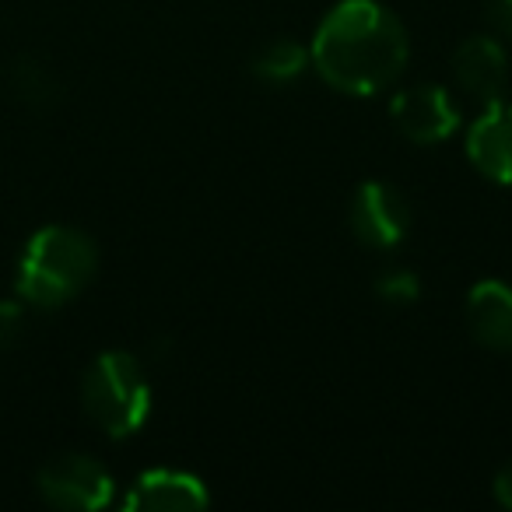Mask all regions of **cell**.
I'll use <instances>...</instances> for the list:
<instances>
[{
  "label": "cell",
  "mask_w": 512,
  "mask_h": 512,
  "mask_svg": "<svg viewBox=\"0 0 512 512\" xmlns=\"http://www.w3.org/2000/svg\"><path fill=\"white\" fill-rule=\"evenodd\" d=\"M309 64L330 88L376 95L407 67V32L376 0H341L320 22Z\"/></svg>",
  "instance_id": "6da1fadb"
},
{
  "label": "cell",
  "mask_w": 512,
  "mask_h": 512,
  "mask_svg": "<svg viewBox=\"0 0 512 512\" xmlns=\"http://www.w3.org/2000/svg\"><path fill=\"white\" fill-rule=\"evenodd\" d=\"M99 253L85 232L67 225L39 228L18 260L15 288L29 306L57 309L92 281Z\"/></svg>",
  "instance_id": "7a4b0ae2"
},
{
  "label": "cell",
  "mask_w": 512,
  "mask_h": 512,
  "mask_svg": "<svg viewBox=\"0 0 512 512\" xmlns=\"http://www.w3.org/2000/svg\"><path fill=\"white\" fill-rule=\"evenodd\" d=\"M81 404L88 418L113 439H127L151 411V386L144 369L127 351H106L92 362L81 383Z\"/></svg>",
  "instance_id": "3957f363"
},
{
  "label": "cell",
  "mask_w": 512,
  "mask_h": 512,
  "mask_svg": "<svg viewBox=\"0 0 512 512\" xmlns=\"http://www.w3.org/2000/svg\"><path fill=\"white\" fill-rule=\"evenodd\" d=\"M39 495L57 509L95 512L113 502V477L92 456L67 453L39 470Z\"/></svg>",
  "instance_id": "277c9868"
},
{
  "label": "cell",
  "mask_w": 512,
  "mask_h": 512,
  "mask_svg": "<svg viewBox=\"0 0 512 512\" xmlns=\"http://www.w3.org/2000/svg\"><path fill=\"white\" fill-rule=\"evenodd\" d=\"M411 228V207L404 193L386 183H362L351 200V232L372 249H393Z\"/></svg>",
  "instance_id": "5b68a950"
},
{
  "label": "cell",
  "mask_w": 512,
  "mask_h": 512,
  "mask_svg": "<svg viewBox=\"0 0 512 512\" xmlns=\"http://www.w3.org/2000/svg\"><path fill=\"white\" fill-rule=\"evenodd\" d=\"M397 130L414 144H439L460 127V113H456L453 99L446 88H407L393 99L390 106Z\"/></svg>",
  "instance_id": "8992f818"
},
{
  "label": "cell",
  "mask_w": 512,
  "mask_h": 512,
  "mask_svg": "<svg viewBox=\"0 0 512 512\" xmlns=\"http://www.w3.org/2000/svg\"><path fill=\"white\" fill-rule=\"evenodd\" d=\"M211 502L200 477L186 470H148L134 481L130 495L123 498L130 512H193Z\"/></svg>",
  "instance_id": "52a82bcc"
},
{
  "label": "cell",
  "mask_w": 512,
  "mask_h": 512,
  "mask_svg": "<svg viewBox=\"0 0 512 512\" xmlns=\"http://www.w3.org/2000/svg\"><path fill=\"white\" fill-rule=\"evenodd\" d=\"M453 71L467 95L488 102V106L491 102H502V92L509 85V60H505V50L498 46V39L470 36L456 50Z\"/></svg>",
  "instance_id": "ba28073f"
},
{
  "label": "cell",
  "mask_w": 512,
  "mask_h": 512,
  "mask_svg": "<svg viewBox=\"0 0 512 512\" xmlns=\"http://www.w3.org/2000/svg\"><path fill=\"white\" fill-rule=\"evenodd\" d=\"M467 155L481 176L512 186V106L491 102L488 113L470 127Z\"/></svg>",
  "instance_id": "9c48e42d"
},
{
  "label": "cell",
  "mask_w": 512,
  "mask_h": 512,
  "mask_svg": "<svg viewBox=\"0 0 512 512\" xmlns=\"http://www.w3.org/2000/svg\"><path fill=\"white\" fill-rule=\"evenodd\" d=\"M467 327L484 348L512 351V288L481 281L467 299Z\"/></svg>",
  "instance_id": "30bf717a"
},
{
  "label": "cell",
  "mask_w": 512,
  "mask_h": 512,
  "mask_svg": "<svg viewBox=\"0 0 512 512\" xmlns=\"http://www.w3.org/2000/svg\"><path fill=\"white\" fill-rule=\"evenodd\" d=\"M309 64V53L292 39H274L253 57V74L264 81H292Z\"/></svg>",
  "instance_id": "8fae6325"
},
{
  "label": "cell",
  "mask_w": 512,
  "mask_h": 512,
  "mask_svg": "<svg viewBox=\"0 0 512 512\" xmlns=\"http://www.w3.org/2000/svg\"><path fill=\"white\" fill-rule=\"evenodd\" d=\"M15 88L32 106H53L60 95V85H57V78H53V71L46 64H39V60H18Z\"/></svg>",
  "instance_id": "7c38bea8"
},
{
  "label": "cell",
  "mask_w": 512,
  "mask_h": 512,
  "mask_svg": "<svg viewBox=\"0 0 512 512\" xmlns=\"http://www.w3.org/2000/svg\"><path fill=\"white\" fill-rule=\"evenodd\" d=\"M376 292L386 302H414L418 299V278L404 267H390L376 278Z\"/></svg>",
  "instance_id": "4fadbf2b"
},
{
  "label": "cell",
  "mask_w": 512,
  "mask_h": 512,
  "mask_svg": "<svg viewBox=\"0 0 512 512\" xmlns=\"http://www.w3.org/2000/svg\"><path fill=\"white\" fill-rule=\"evenodd\" d=\"M22 330H25V306L22 302L4 299L0 302V351L11 348V344L22 337Z\"/></svg>",
  "instance_id": "5bb4252c"
},
{
  "label": "cell",
  "mask_w": 512,
  "mask_h": 512,
  "mask_svg": "<svg viewBox=\"0 0 512 512\" xmlns=\"http://www.w3.org/2000/svg\"><path fill=\"white\" fill-rule=\"evenodd\" d=\"M488 22L498 36L512 39V0H488Z\"/></svg>",
  "instance_id": "9a60e30c"
},
{
  "label": "cell",
  "mask_w": 512,
  "mask_h": 512,
  "mask_svg": "<svg viewBox=\"0 0 512 512\" xmlns=\"http://www.w3.org/2000/svg\"><path fill=\"white\" fill-rule=\"evenodd\" d=\"M495 498L505 505V509H512V463H505V467L498 470V477H495Z\"/></svg>",
  "instance_id": "2e32d148"
}]
</instances>
